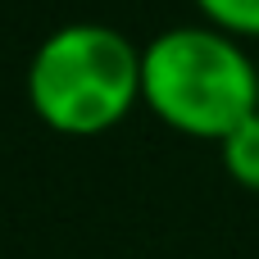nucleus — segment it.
I'll use <instances>...</instances> for the list:
<instances>
[{
  "label": "nucleus",
  "instance_id": "7ed1b4c3",
  "mask_svg": "<svg viewBox=\"0 0 259 259\" xmlns=\"http://www.w3.org/2000/svg\"><path fill=\"white\" fill-rule=\"evenodd\" d=\"M219 155H223V168L237 187L259 191V114H250L246 123H237L223 141H219Z\"/></svg>",
  "mask_w": 259,
  "mask_h": 259
},
{
  "label": "nucleus",
  "instance_id": "f257e3e1",
  "mask_svg": "<svg viewBox=\"0 0 259 259\" xmlns=\"http://www.w3.org/2000/svg\"><path fill=\"white\" fill-rule=\"evenodd\" d=\"M141 105L191 141H223L259 114V59L209 23L164 27L141 46Z\"/></svg>",
  "mask_w": 259,
  "mask_h": 259
},
{
  "label": "nucleus",
  "instance_id": "20e7f679",
  "mask_svg": "<svg viewBox=\"0 0 259 259\" xmlns=\"http://www.w3.org/2000/svg\"><path fill=\"white\" fill-rule=\"evenodd\" d=\"M200 18L237 41H259V0H191Z\"/></svg>",
  "mask_w": 259,
  "mask_h": 259
},
{
  "label": "nucleus",
  "instance_id": "f03ea898",
  "mask_svg": "<svg viewBox=\"0 0 259 259\" xmlns=\"http://www.w3.org/2000/svg\"><path fill=\"white\" fill-rule=\"evenodd\" d=\"M141 100V50L114 23H64L27 59V105L64 137H100Z\"/></svg>",
  "mask_w": 259,
  "mask_h": 259
}]
</instances>
